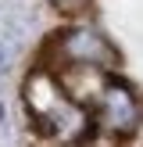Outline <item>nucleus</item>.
Returning <instances> with one entry per match:
<instances>
[{
  "instance_id": "20e7f679",
  "label": "nucleus",
  "mask_w": 143,
  "mask_h": 147,
  "mask_svg": "<svg viewBox=\"0 0 143 147\" xmlns=\"http://www.w3.org/2000/svg\"><path fill=\"white\" fill-rule=\"evenodd\" d=\"M54 4H57V7H64V11H72V7H82L86 0H54Z\"/></svg>"
},
{
  "instance_id": "f257e3e1",
  "label": "nucleus",
  "mask_w": 143,
  "mask_h": 147,
  "mask_svg": "<svg viewBox=\"0 0 143 147\" xmlns=\"http://www.w3.org/2000/svg\"><path fill=\"white\" fill-rule=\"evenodd\" d=\"M21 100H25V111L32 119V126L43 136H50V140H57L64 147L97 133L90 108L79 104L68 93V86L61 83V76L54 68H47V65L29 72L25 86H21Z\"/></svg>"
},
{
  "instance_id": "7ed1b4c3",
  "label": "nucleus",
  "mask_w": 143,
  "mask_h": 147,
  "mask_svg": "<svg viewBox=\"0 0 143 147\" xmlns=\"http://www.w3.org/2000/svg\"><path fill=\"white\" fill-rule=\"evenodd\" d=\"M93 129L114 140H129L143 129V97L129 79H122L118 72L104 76L97 97L90 100Z\"/></svg>"
},
{
  "instance_id": "423d86ee",
  "label": "nucleus",
  "mask_w": 143,
  "mask_h": 147,
  "mask_svg": "<svg viewBox=\"0 0 143 147\" xmlns=\"http://www.w3.org/2000/svg\"><path fill=\"white\" fill-rule=\"evenodd\" d=\"M0 119H4V111H0Z\"/></svg>"
},
{
  "instance_id": "f03ea898",
  "label": "nucleus",
  "mask_w": 143,
  "mask_h": 147,
  "mask_svg": "<svg viewBox=\"0 0 143 147\" xmlns=\"http://www.w3.org/2000/svg\"><path fill=\"white\" fill-rule=\"evenodd\" d=\"M47 54L54 61V72H68V68H86V72H118L122 54L97 25H64L50 36Z\"/></svg>"
},
{
  "instance_id": "39448f33",
  "label": "nucleus",
  "mask_w": 143,
  "mask_h": 147,
  "mask_svg": "<svg viewBox=\"0 0 143 147\" xmlns=\"http://www.w3.org/2000/svg\"><path fill=\"white\" fill-rule=\"evenodd\" d=\"M0 72H4V50H0Z\"/></svg>"
},
{
  "instance_id": "0eeeda50",
  "label": "nucleus",
  "mask_w": 143,
  "mask_h": 147,
  "mask_svg": "<svg viewBox=\"0 0 143 147\" xmlns=\"http://www.w3.org/2000/svg\"><path fill=\"white\" fill-rule=\"evenodd\" d=\"M61 147H64V144H61Z\"/></svg>"
}]
</instances>
